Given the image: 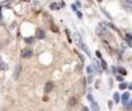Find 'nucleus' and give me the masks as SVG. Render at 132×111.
I'll return each instance as SVG.
<instances>
[{"mask_svg": "<svg viewBox=\"0 0 132 111\" xmlns=\"http://www.w3.org/2000/svg\"><path fill=\"white\" fill-rule=\"evenodd\" d=\"M73 39H74V42H75V44H77L78 46H79L80 49H82V50L85 51V52L87 53V55H89V50H88V48L86 46V44L84 43V41H82V37L80 36L78 32H75V34H73Z\"/></svg>", "mask_w": 132, "mask_h": 111, "instance_id": "obj_1", "label": "nucleus"}, {"mask_svg": "<svg viewBox=\"0 0 132 111\" xmlns=\"http://www.w3.org/2000/svg\"><path fill=\"white\" fill-rule=\"evenodd\" d=\"M53 87H55V83H53L52 81L46 82V83H45V87H44V93H45V94L51 93V90L53 89Z\"/></svg>", "mask_w": 132, "mask_h": 111, "instance_id": "obj_2", "label": "nucleus"}, {"mask_svg": "<svg viewBox=\"0 0 132 111\" xmlns=\"http://www.w3.org/2000/svg\"><path fill=\"white\" fill-rule=\"evenodd\" d=\"M21 56H22L23 58H27V57H31V56H32V51L30 50V49H23V50L21 51Z\"/></svg>", "mask_w": 132, "mask_h": 111, "instance_id": "obj_3", "label": "nucleus"}, {"mask_svg": "<svg viewBox=\"0 0 132 111\" xmlns=\"http://www.w3.org/2000/svg\"><path fill=\"white\" fill-rule=\"evenodd\" d=\"M36 37H37L38 39L44 38V37H45V31H44L42 28H38V29L36 30Z\"/></svg>", "mask_w": 132, "mask_h": 111, "instance_id": "obj_4", "label": "nucleus"}, {"mask_svg": "<svg viewBox=\"0 0 132 111\" xmlns=\"http://www.w3.org/2000/svg\"><path fill=\"white\" fill-rule=\"evenodd\" d=\"M129 98H130V94H129V93H124L123 96H122V101H123V103H126V102H128Z\"/></svg>", "mask_w": 132, "mask_h": 111, "instance_id": "obj_5", "label": "nucleus"}, {"mask_svg": "<svg viewBox=\"0 0 132 111\" xmlns=\"http://www.w3.org/2000/svg\"><path fill=\"white\" fill-rule=\"evenodd\" d=\"M92 109H93V111H98L100 110V108H98V104L95 102V101H92Z\"/></svg>", "mask_w": 132, "mask_h": 111, "instance_id": "obj_6", "label": "nucleus"}, {"mask_svg": "<svg viewBox=\"0 0 132 111\" xmlns=\"http://www.w3.org/2000/svg\"><path fill=\"white\" fill-rule=\"evenodd\" d=\"M63 5H64L63 2H60V4H56V2H55V4H51L50 7H51L52 9H59V7L63 6Z\"/></svg>", "mask_w": 132, "mask_h": 111, "instance_id": "obj_7", "label": "nucleus"}, {"mask_svg": "<svg viewBox=\"0 0 132 111\" xmlns=\"http://www.w3.org/2000/svg\"><path fill=\"white\" fill-rule=\"evenodd\" d=\"M114 101H115L116 103L119 102V95H118V93H115V94H114Z\"/></svg>", "mask_w": 132, "mask_h": 111, "instance_id": "obj_8", "label": "nucleus"}, {"mask_svg": "<svg viewBox=\"0 0 132 111\" xmlns=\"http://www.w3.org/2000/svg\"><path fill=\"white\" fill-rule=\"evenodd\" d=\"M75 103H77V98H75V97H72V98L70 100V103H68V104H70V105H75Z\"/></svg>", "mask_w": 132, "mask_h": 111, "instance_id": "obj_9", "label": "nucleus"}, {"mask_svg": "<svg viewBox=\"0 0 132 111\" xmlns=\"http://www.w3.org/2000/svg\"><path fill=\"white\" fill-rule=\"evenodd\" d=\"M118 72H119V73H121V74H122V75H126V71H125V70H124V68H123V67H119V68H118Z\"/></svg>", "mask_w": 132, "mask_h": 111, "instance_id": "obj_10", "label": "nucleus"}, {"mask_svg": "<svg viewBox=\"0 0 132 111\" xmlns=\"http://www.w3.org/2000/svg\"><path fill=\"white\" fill-rule=\"evenodd\" d=\"M126 87H128V83H126V82H122V83L119 84V89H125Z\"/></svg>", "mask_w": 132, "mask_h": 111, "instance_id": "obj_11", "label": "nucleus"}, {"mask_svg": "<svg viewBox=\"0 0 132 111\" xmlns=\"http://www.w3.org/2000/svg\"><path fill=\"white\" fill-rule=\"evenodd\" d=\"M0 67H1V68H4V70H5V68H6V64H5V61L2 60L1 58H0Z\"/></svg>", "mask_w": 132, "mask_h": 111, "instance_id": "obj_12", "label": "nucleus"}, {"mask_svg": "<svg viewBox=\"0 0 132 111\" xmlns=\"http://www.w3.org/2000/svg\"><path fill=\"white\" fill-rule=\"evenodd\" d=\"M87 72H88L89 75H92L93 74V67H92V66H88V67H87Z\"/></svg>", "mask_w": 132, "mask_h": 111, "instance_id": "obj_13", "label": "nucleus"}, {"mask_svg": "<svg viewBox=\"0 0 132 111\" xmlns=\"http://www.w3.org/2000/svg\"><path fill=\"white\" fill-rule=\"evenodd\" d=\"M20 67H21V66H20V65H18V67L15 68V73H14V74H15V76H19V72H20Z\"/></svg>", "mask_w": 132, "mask_h": 111, "instance_id": "obj_14", "label": "nucleus"}, {"mask_svg": "<svg viewBox=\"0 0 132 111\" xmlns=\"http://www.w3.org/2000/svg\"><path fill=\"white\" fill-rule=\"evenodd\" d=\"M32 41H34V38H31V37H30V38H26V42H27V43H31Z\"/></svg>", "mask_w": 132, "mask_h": 111, "instance_id": "obj_15", "label": "nucleus"}, {"mask_svg": "<svg viewBox=\"0 0 132 111\" xmlns=\"http://www.w3.org/2000/svg\"><path fill=\"white\" fill-rule=\"evenodd\" d=\"M102 67L103 68H107V64H105V61H102Z\"/></svg>", "mask_w": 132, "mask_h": 111, "instance_id": "obj_16", "label": "nucleus"}, {"mask_svg": "<svg viewBox=\"0 0 132 111\" xmlns=\"http://www.w3.org/2000/svg\"><path fill=\"white\" fill-rule=\"evenodd\" d=\"M82 111H88V108H87V107H84V108H82Z\"/></svg>", "mask_w": 132, "mask_h": 111, "instance_id": "obj_17", "label": "nucleus"}, {"mask_svg": "<svg viewBox=\"0 0 132 111\" xmlns=\"http://www.w3.org/2000/svg\"><path fill=\"white\" fill-rule=\"evenodd\" d=\"M96 55H97V57H98V58H101V53L98 52V51H97V52H96Z\"/></svg>", "mask_w": 132, "mask_h": 111, "instance_id": "obj_18", "label": "nucleus"}, {"mask_svg": "<svg viewBox=\"0 0 132 111\" xmlns=\"http://www.w3.org/2000/svg\"><path fill=\"white\" fill-rule=\"evenodd\" d=\"M129 87H130V89H132V84H130V86H129Z\"/></svg>", "mask_w": 132, "mask_h": 111, "instance_id": "obj_19", "label": "nucleus"}, {"mask_svg": "<svg viewBox=\"0 0 132 111\" xmlns=\"http://www.w3.org/2000/svg\"><path fill=\"white\" fill-rule=\"evenodd\" d=\"M0 45H1V44H0Z\"/></svg>", "mask_w": 132, "mask_h": 111, "instance_id": "obj_20", "label": "nucleus"}]
</instances>
